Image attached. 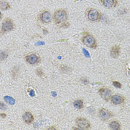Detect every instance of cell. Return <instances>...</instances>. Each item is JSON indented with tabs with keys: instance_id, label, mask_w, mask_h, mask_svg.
Here are the masks:
<instances>
[{
	"instance_id": "obj_1",
	"label": "cell",
	"mask_w": 130,
	"mask_h": 130,
	"mask_svg": "<svg viewBox=\"0 0 130 130\" xmlns=\"http://www.w3.org/2000/svg\"><path fill=\"white\" fill-rule=\"evenodd\" d=\"M52 18H53V20H54L56 25L65 24L67 22L68 18H69L68 12H67V10L62 9V8L58 9L54 13Z\"/></svg>"
},
{
	"instance_id": "obj_2",
	"label": "cell",
	"mask_w": 130,
	"mask_h": 130,
	"mask_svg": "<svg viewBox=\"0 0 130 130\" xmlns=\"http://www.w3.org/2000/svg\"><path fill=\"white\" fill-rule=\"evenodd\" d=\"M86 17L91 22H98L102 19V13L96 8H89L86 10Z\"/></svg>"
},
{
	"instance_id": "obj_3",
	"label": "cell",
	"mask_w": 130,
	"mask_h": 130,
	"mask_svg": "<svg viewBox=\"0 0 130 130\" xmlns=\"http://www.w3.org/2000/svg\"><path fill=\"white\" fill-rule=\"evenodd\" d=\"M81 40L83 43L88 48L94 49L98 47V42H97L96 38L92 34H91L88 32L83 33V36L82 37Z\"/></svg>"
},
{
	"instance_id": "obj_4",
	"label": "cell",
	"mask_w": 130,
	"mask_h": 130,
	"mask_svg": "<svg viewBox=\"0 0 130 130\" xmlns=\"http://www.w3.org/2000/svg\"><path fill=\"white\" fill-rule=\"evenodd\" d=\"M14 28H15V25H14L13 21L11 19L6 18L3 20V22L2 23V28H1L2 34L12 31L14 30Z\"/></svg>"
},
{
	"instance_id": "obj_5",
	"label": "cell",
	"mask_w": 130,
	"mask_h": 130,
	"mask_svg": "<svg viewBox=\"0 0 130 130\" xmlns=\"http://www.w3.org/2000/svg\"><path fill=\"white\" fill-rule=\"evenodd\" d=\"M76 125L80 128V129H89L91 128V123L89 120H87L85 118L78 117L75 120Z\"/></svg>"
},
{
	"instance_id": "obj_6",
	"label": "cell",
	"mask_w": 130,
	"mask_h": 130,
	"mask_svg": "<svg viewBox=\"0 0 130 130\" xmlns=\"http://www.w3.org/2000/svg\"><path fill=\"white\" fill-rule=\"evenodd\" d=\"M114 116L113 112H111L107 109L105 108H101L98 111V117L100 118V120L103 121H107L110 120L111 118Z\"/></svg>"
},
{
	"instance_id": "obj_7",
	"label": "cell",
	"mask_w": 130,
	"mask_h": 130,
	"mask_svg": "<svg viewBox=\"0 0 130 130\" xmlns=\"http://www.w3.org/2000/svg\"><path fill=\"white\" fill-rule=\"evenodd\" d=\"M39 19L42 23H45V24H50L53 20L51 13L49 10H42L40 13L39 15Z\"/></svg>"
},
{
	"instance_id": "obj_8",
	"label": "cell",
	"mask_w": 130,
	"mask_h": 130,
	"mask_svg": "<svg viewBox=\"0 0 130 130\" xmlns=\"http://www.w3.org/2000/svg\"><path fill=\"white\" fill-rule=\"evenodd\" d=\"M25 60L30 65H37L40 62L41 59L38 54L33 53V54H29L26 55L25 57Z\"/></svg>"
},
{
	"instance_id": "obj_9",
	"label": "cell",
	"mask_w": 130,
	"mask_h": 130,
	"mask_svg": "<svg viewBox=\"0 0 130 130\" xmlns=\"http://www.w3.org/2000/svg\"><path fill=\"white\" fill-rule=\"evenodd\" d=\"M98 93L100 94V96L106 101H109L110 100L111 96L112 95V91L110 89L107 88V87H102L100 88Z\"/></svg>"
},
{
	"instance_id": "obj_10",
	"label": "cell",
	"mask_w": 130,
	"mask_h": 130,
	"mask_svg": "<svg viewBox=\"0 0 130 130\" xmlns=\"http://www.w3.org/2000/svg\"><path fill=\"white\" fill-rule=\"evenodd\" d=\"M100 4L106 8H113L118 5V0H99Z\"/></svg>"
},
{
	"instance_id": "obj_11",
	"label": "cell",
	"mask_w": 130,
	"mask_h": 130,
	"mask_svg": "<svg viewBox=\"0 0 130 130\" xmlns=\"http://www.w3.org/2000/svg\"><path fill=\"white\" fill-rule=\"evenodd\" d=\"M109 100L114 105H121L125 102V98L122 96L121 94H116L111 95Z\"/></svg>"
},
{
	"instance_id": "obj_12",
	"label": "cell",
	"mask_w": 130,
	"mask_h": 130,
	"mask_svg": "<svg viewBox=\"0 0 130 130\" xmlns=\"http://www.w3.org/2000/svg\"><path fill=\"white\" fill-rule=\"evenodd\" d=\"M22 119L26 124H30L33 123L34 118L33 114L30 111H25L22 115Z\"/></svg>"
},
{
	"instance_id": "obj_13",
	"label": "cell",
	"mask_w": 130,
	"mask_h": 130,
	"mask_svg": "<svg viewBox=\"0 0 130 130\" xmlns=\"http://www.w3.org/2000/svg\"><path fill=\"white\" fill-rule=\"evenodd\" d=\"M120 54V47L119 45H114L110 50V55L112 58L117 59Z\"/></svg>"
},
{
	"instance_id": "obj_14",
	"label": "cell",
	"mask_w": 130,
	"mask_h": 130,
	"mask_svg": "<svg viewBox=\"0 0 130 130\" xmlns=\"http://www.w3.org/2000/svg\"><path fill=\"white\" fill-rule=\"evenodd\" d=\"M109 127L112 130H120L121 129V124L118 120H111L109 123Z\"/></svg>"
},
{
	"instance_id": "obj_15",
	"label": "cell",
	"mask_w": 130,
	"mask_h": 130,
	"mask_svg": "<svg viewBox=\"0 0 130 130\" xmlns=\"http://www.w3.org/2000/svg\"><path fill=\"white\" fill-rule=\"evenodd\" d=\"M73 106L76 109H82L84 106V102L83 100H80V99H77V100H74V103H73Z\"/></svg>"
},
{
	"instance_id": "obj_16",
	"label": "cell",
	"mask_w": 130,
	"mask_h": 130,
	"mask_svg": "<svg viewBox=\"0 0 130 130\" xmlns=\"http://www.w3.org/2000/svg\"><path fill=\"white\" fill-rule=\"evenodd\" d=\"M10 8V5L8 2L5 0H0V9L2 10H8Z\"/></svg>"
},
{
	"instance_id": "obj_17",
	"label": "cell",
	"mask_w": 130,
	"mask_h": 130,
	"mask_svg": "<svg viewBox=\"0 0 130 130\" xmlns=\"http://www.w3.org/2000/svg\"><path fill=\"white\" fill-rule=\"evenodd\" d=\"M4 100L6 101V103H9L10 105H13L15 103V100L13 98L10 97V96H5L4 97Z\"/></svg>"
},
{
	"instance_id": "obj_18",
	"label": "cell",
	"mask_w": 130,
	"mask_h": 130,
	"mask_svg": "<svg viewBox=\"0 0 130 130\" xmlns=\"http://www.w3.org/2000/svg\"><path fill=\"white\" fill-rule=\"evenodd\" d=\"M8 57V54L6 51H1L0 52V60H5Z\"/></svg>"
},
{
	"instance_id": "obj_19",
	"label": "cell",
	"mask_w": 130,
	"mask_h": 130,
	"mask_svg": "<svg viewBox=\"0 0 130 130\" xmlns=\"http://www.w3.org/2000/svg\"><path fill=\"white\" fill-rule=\"evenodd\" d=\"M112 84H113V86H114L115 87H116V88H118V89H120V88L122 87L121 83H120V82H118V81H113V82H112Z\"/></svg>"
},
{
	"instance_id": "obj_20",
	"label": "cell",
	"mask_w": 130,
	"mask_h": 130,
	"mask_svg": "<svg viewBox=\"0 0 130 130\" xmlns=\"http://www.w3.org/2000/svg\"><path fill=\"white\" fill-rule=\"evenodd\" d=\"M0 109H2V110H5V109H7V107H6V106H5L3 103L0 102Z\"/></svg>"
},
{
	"instance_id": "obj_21",
	"label": "cell",
	"mask_w": 130,
	"mask_h": 130,
	"mask_svg": "<svg viewBox=\"0 0 130 130\" xmlns=\"http://www.w3.org/2000/svg\"><path fill=\"white\" fill-rule=\"evenodd\" d=\"M35 95V94H34V91L33 90H30V96H32V97H34Z\"/></svg>"
},
{
	"instance_id": "obj_22",
	"label": "cell",
	"mask_w": 130,
	"mask_h": 130,
	"mask_svg": "<svg viewBox=\"0 0 130 130\" xmlns=\"http://www.w3.org/2000/svg\"><path fill=\"white\" fill-rule=\"evenodd\" d=\"M48 129H57V128H55L54 126H52V127H49V128H48Z\"/></svg>"
},
{
	"instance_id": "obj_23",
	"label": "cell",
	"mask_w": 130,
	"mask_h": 130,
	"mask_svg": "<svg viewBox=\"0 0 130 130\" xmlns=\"http://www.w3.org/2000/svg\"><path fill=\"white\" fill-rule=\"evenodd\" d=\"M1 17H2V13H1V10H0V19H1Z\"/></svg>"
}]
</instances>
